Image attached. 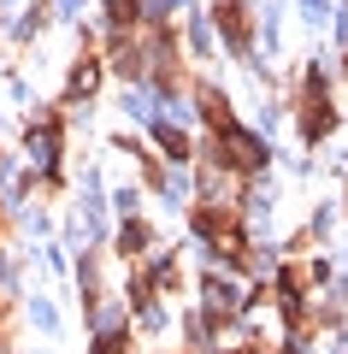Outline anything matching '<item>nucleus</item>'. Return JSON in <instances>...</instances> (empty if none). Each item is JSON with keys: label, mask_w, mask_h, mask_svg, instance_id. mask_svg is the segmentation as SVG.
Returning <instances> with one entry per match:
<instances>
[{"label": "nucleus", "mask_w": 348, "mask_h": 354, "mask_svg": "<svg viewBox=\"0 0 348 354\" xmlns=\"http://www.w3.org/2000/svg\"><path fill=\"white\" fill-rule=\"evenodd\" d=\"M219 30L230 36V48H248V18H242V6H219Z\"/></svg>", "instance_id": "nucleus-3"}, {"label": "nucleus", "mask_w": 348, "mask_h": 354, "mask_svg": "<svg viewBox=\"0 0 348 354\" xmlns=\"http://www.w3.org/2000/svg\"><path fill=\"white\" fill-rule=\"evenodd\" d=\"M112 24H136V0H107Z\"/></svg>", "instance_id": "nucleus-5"}, {"label": "nucleus", "mask_w": 348, "mask_h": 354, "mask_svg": "<svg viewBox=\"0 0 348 354\" xmlns=\"http://www.w3.org/2000/svg\"><path fill=\"white\" fill-rule=\"evenodd\" d=\"M95 354H130V342H125V337H107V342H100Z\"/></svg>", "instance_id": "nucleus-7"}, {"label": "nucleus", "mask_w": 348, "mask_h": 354, "mask_svg": "<svg viewBox=\"0 0 348 354\" xmlns=\"http://www.w3.org/2000/svg\"><path fill=\"white\" fill-rule=\"evenodd\" d=\"M142 242H148V230H142V225H130V230H125V254H136Z\"/></svg>", "instance_id": "nucleus-6"}, {"label": "nucleus", "mask_w": 348, "mask_h": 354, "mask_svg": "<svg viewBox=\"0 0 348 354\" xmlns=\"http://www.w3.org/2000/svg\"><path fill=\"white\" fill-rule=\"evenodd\" d=\"M95 83H100V71H95V65L83 59V65H77V71H71V88H77V95H89V88H95Z\"/></svg>", "instance_id": "nucleus-4"}, {"label": "nucleus", "mask_w": 348, "mask_h": 354, "mask_svg": "<svg viewBox=\"0 0 348 354\" xmlns=\"http://www.w3.org/2000/svg\"><path fill=\"white\" fill-rule=\"evenodd\" d=\"M219 148H230V153H237V160H230L237 171H260V165H266L260 136H248V130H237V124H224V130H219Z\"/></svg>", "instance_id": "nucleus-1"}, {"label": "nucleus", "mask_w": 348, "mask_h": 354, "mask_svg": "<svg viewBox=\"0 0 348 354\" xmlns=\"http://www.w3.org/2000/svg\"><path fill=\"white\" fill-rule=\"evenodd\" d=\"M301 113H307V118H301V130H307L313 142H319V136H331V124H336V113H331V101H324V95H313V101L301 106Z\"/></svg>", "instance_id": "nucleus-2"}]
</instances>
